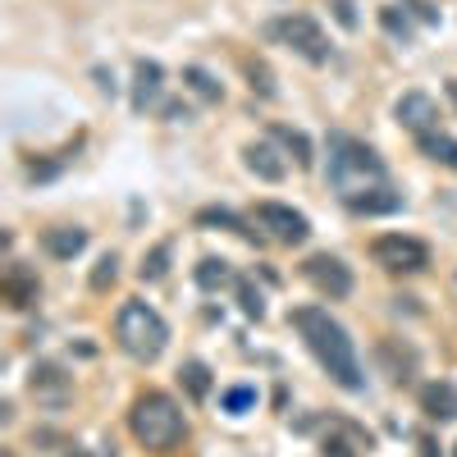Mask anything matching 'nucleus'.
Returning <instances> with one entry per match:
<instances>
[{
    "label": "nucleus",
    "instance_id": "f257e3e1",
    "mask_svg": "<svg viewBox=\"0 0 457 457\" xmlns=\"http://www.w3.org/2000/svg\"><path fill=\"white\" fill-rule=\"evenodd\" d=\"M293 329L307 338V348L316 353V361L329 370V379L338 389H361V361L348 329H343L325 307H297L293 312Z\"/></svg>",
    "mask_w": 457,
    "mask_h": 457
},
{
    "label": "nucleus",
    "instance_id": "f03ea898",
    "mask_svg": "<svg viewBox=\"0 0 457 457\" xmlns=\"http://www.w3.org/2000/svg\"><path fill=\"white\" fill-rule=\"evenodd\" d=\"M385 161L375 156V151L348 133H334L329 137V183L338 187L343 202H353L361 193H370V187H385Z\"/></svg>",
    "mask_w": 457,
    "mask_h": 457
},
{
    "label": "nucleus",
    "instance_id": "7ed1b4c3",
    "mask_svg": "<svg viewBox=\"0 0 457 457\" xmlns=\"http://www.w3.org/2000/svg\"><path fill=\"white\" fill-rule=\"evenodd\" d=\"M129 430H133V439L142 448L165 453V448H174L187 435V421H183V411H179V403L170 394L146 389V394H137V403L129 411Z\"/></svg>",
    "mask_w": 457,
    "mask_h": 457
},
{
    "label": "nucleus",
    "instance_id": "20e7f679",
    "mask_svg": "<svg viewBox=\"0 0 457 457\" xmlns=\"http://www.w3.org/2000/svg\"><path fill=\"white\" fill-rule=\"evenodd\" d=\"M114 338L120 348L137 361H156L170 343V325L161 320V312H151L146 302H124L120 320H114Z\"/></svg>",
    "mask_w": 457,
    "mask_h": 457
},
{
    "label": "nucleus",
    "instance_id": "39448f33",
    "mask_svg": "<svg viewBox=\"0 0 457 457\" xmlns=\"http://www.w3.org/2000/svg\"><path fill=\"white\" fill-rule=\"evenodd\" d=\"M270 37H279L284 46H293L302 60H312V64L329 60V37L320 32V23L312 14H288V19L270 23Z\"/></svg>",
    "mask_w": 457,
    "mask_h": 457
},
{
    "label": "nucleus",
    "instance_id": "423d86ee",
    "mask_svg": "<svg viewBox=\"0 0 457 457\" xmlns=\"http://www.w3.org/2000/svg\"><path fill=\"white\" fill-rule=\"evenodd\" d=\"M375 261L385 265V270L394 275H416V270H426L430 265V247L421 238H407V234H385V238H375Z\"/></svg>",
    "mask_w": 457,
    "mask_h": 457
},
{
    "label": "nucleus",
    "instance_id": "0eeeda50",
    "mask_svg": "<svg viewBox=\"0 0 457 457\" xmlns=\"http://www.w3.org/2000/svg\"><path fill=\"white\" fill-rule=\"evenodd\" d=\"M302 275H307V284H312L316 293H325V297H348V293H353V270H348L338 256H329V252L307 256Z\"/></svg>",
    "mask_w": 457,
    "mask_h": 457
},
{
    "label": "nucleus",
    "instance_id": "6e6552de",
    "mask_svg": "<svg viewBox=\"0 0 457 457\" xmlns=\"http://www.w3.org/2000/svg\"><path fill=\"white\" fill-rule=\"evenodd\" d=\"M256 224L270 228V238H279V243H307V234H312L307 215L293 206H279V202H256Z\"/></svg>",
    "mask_w": 457,
    "mask_h": 457
},
{
    "label": "nucleus",
    "instance_id": "1a4fd4ad",
    "mask_svg": "<svg viewBox=\"0 0 457 457\" xmlns=\"http://www.w3.org/2000/svg\"><path fill=\"white\" fill-rule=\"evenodd\" d=\"M394 114H398V124L411 129L416 137L439 129V101H435L430 92H403L398 105H394Z\"/></svg>",
    "mask_w": 457,
    "mask_h": 457
},
{
    "label": "nucleus",
    "instance_id": "9d476101",
    "mask_svg": "<svg viewBox=\"0 0 457 457\" xmlns=\"http://www.w3.org/2000/svg\"><path fill=\"white\" fill-rule=\"evenodd\" d=\"M421 411L430 416V421H453L457 416V385H448V379H430V385L421 389Z\"/></svg>",
    "mask_w": 457,
    "mask_h": 457
},
{
    "label": "nucleus",
    "instance_id": "9b49d317",
    "mask_svg": "<svg viewBox=\"0 0 457 457\" xmlns=\"http://www.w3.org/2000/svg\"><path fill=\"white\" fill-rule=\"evenodd\" d=\"M243 165H247L256 179H265V183H279V179L288 174V165L279 161V151H275V146H265V142L243 146Z\"/></svg>",
    "mask_w": 457,
    "mask_h": 457
},
{
    "label": "nucleus",
    "instance_id": "f8f14e48",
    "mask_svg": "<svg viewBox=\"0 0 457 457\" xmlns=\"http://www.w3.org/2000/svg\"><path fill=\"white\" fill-rule=\"evenodd\" d=\"M42 247H46V256H55V261H73V256L87 247V228H69V224L46 228V234H42Z\"/></svg>",
    "mask_w": 457,
    "mask_h": 457
},
{
    "label": "nucleus",
    "instance_id": "ddd939ff",
    "mask_svg": "<svg viewBox=\"0 0 457 457\" xmlns=\"http://www.w3.org/2000/svg\"><path fill=\"white\" fill-rule=\"evenodd\" d=\"M416 146H421V156H430L435 165H444V170H457V137H448L444 129H435V133H421V137H416Z\"/></svg>",
    "mask_w": 457,
    "mask_h": 457
},
{
    "label": "nucleus",
    "instance_id": "4468645a",
    "mask_svg": "<svg viewBox=\"0 0 457 457\" xmlns=\"http://www.w3.org/2000/svg\"><path fill=\"white\" fill-rule=\"evenodd\" d=\"M161 79H165V73H161L156 60H142V64H137V87H133V110H137V114L161 96Z\"/></svg>",
    "mask_w": 457,
    "mask_h": 457
},
{
    "label": "nucleus",
    "instance_id": "2eb2a0df",
    "mask_svg": "<svg viewBox=\"0 0 457 457\" xmlns=\"http://www.w3.org/2000/svg\"><path fill=\"white\" fill-rule=\"evenodd\" d=\"M357 215H385V211H398L403 206V197L394 193V187L385 183V187H370V193H361V197H353L348 202Z\"/></svg>",
    "mask_w": 457,
    "mask_h": 457
},
{
    "label": "nucleus",
    "instance_id": "dca6fc26",
    "mask_svg": "<svg viewBox=\"0 0 457 457\" xmlns=\"http://www.w3.org/2000/svg\"><path fill=\"white\" fill-rule=\"evenodd\" d=\"M270 137H275V142H284V146L293 151V161H297L302 170H312L316 151H312V137H307V133H297V129H288V124H270Z\"/></svg>",
    "mask_w": 457,
    "mask_h": 457
},
{
    "label": "nucleus",
    "instance_id": "f3484780",
    "mask_svg": "<svg viewBox=\"0 0 457 457\" xmlns=\"http://www.w3.org/2000/svg\"><path fill=\"white\" fill-rule=\"evenodd\" d=\"M32 297H37V279L23 270V265H14V270L5 275V302L10 307H28Z\"/></svg>",
    "mask_w": 457,
    "mask_h": 457
},
{
    "label": "nucleus",
    "instance_id": "a211bd4d",
    "mask_svg": "<svg viewBox=\"0 0 457 457\" xmlns=\"http://www.w3.org/2000/svg\"><path fill=\"white\" fill-rule=\"evenodd\" d=\"M179 379H183L187 398H197V403L211 394V366H206V361H183V366H179Z\"/></svg>",
    "mask_w": 457,
    "mask_h": 457
},
{
    "label": "nucleus",
    "instance_id": "6ab92c4d",
    "mask_svg": "<svg viewBox=\"0 0 457 457\" xmlns=\"http://www.w3.org/2000/svg\"><path fill=\"white\" fill-rule=\"evenodd\" d=\"M197 224H220V228H234L238 238H247V243H256V234L234 215V211H220V206H206V211H197Z\"/></svg>",
    "mask_w": 457,
    "mask_h": 457
},
{
    "label": "nucleus",
    "instance_id": "aec40b11",
    "mask_svg": "<svg viewBox=\"0 0 457 457\" xmlns=\"http://www.w3.org/2000/svg\"><path fill=\"white\" fill-rule=\"evenodd\" d=\"M183 83L193 87V92H197L202 101H220V96H224V87H220V83L211 79L206 69H197V64H187V69H183Z\"/></svg>",
    "mask_w": 457,
    "mask_h": 457
},
{
    "label": "nucleus",
    "instance_id": "412c9836",
    "mask_svg": "<svg viewBox=\"0 0 457 457\" xmlns=\"http://www.w3.org/2000/svg\"><path fill=\"white\" fill-rule=\"evenodd\" d=\"M228 279H234V275H228V265L224 261H215V256H206L202 265H197V284L206 288V293H215L220 284H228Z\"/></svg>",
    "mask_w": 457,
    "mask_h": 457
},
{
    "label": "nucleus",
    "instance_id": "4be33fe9",
    "mask_svg": "<svg viewBox=\"0 0 457 457\" xmlns=\"http://www.w3.org/2000/svg\"><path fill=\"white\" fill-rule=\"evenodd\" d=\"M37 389H55V394H64V389H69V379L60 375V366L42 361V366L32 370V394H37Z\"/></svg>",
    "mask_w": 457,
    "mask_h": 457
},
{
    "label": "nucleus",
    "instance_id": "5701e85b",
    "mask_svg": "<svg viewBox=\"0 0 457 457\" xmlns=\"http://www.w3.org/2000/svg\"><path fill=\"white\" fill-rule=\"evenodd\" d=\"M165 265H170V243H161V247H151V256L142 261V279H146V284H156V279H165Z\"/></svg>",
    "mask_w": 457,
    "mask_h": 457
},
{
    "label": "nucleus",
    "instance_id": "b1692460",
    "mask_svg": "<svg viewBox=\"0 0 457 457\" xmlns=\"http://www.w3.org/2000/svg\"><path fill=\"white\" fill-rule=\"evenodd\" d=\"M114 275H120V261H114V256H101V261H96V270H92V288L105 293V288L114 284Z\"/></svg>",
    "mask_w": 457,
    "mask_h": 457
},
{
    "label": "nucleus",
    "instance_id": "393cba45",
    "mask_svg": "<svg viewBox=\"0 0 457 457\" xmlns=\"http://www.w3.org/2000/svg\"><path fill=\"white\" fill-rule=\"evenodd\" d=\"M238 302H243V312H247L252 320H261V316H265V302H261V293H256L247 279H238Z\"/></svg>",
    "mask_w": 457,
    "mask_h": 457
},
{
    "label": "nucleus",
    "instance_id": "a878e982",
    "mask_svg": "<svg viewBox=\"0 0 457 457\" xmlns=\"http://www.w3.org/2000/svg\"><path fill=\"white\" fill-rule=\"evenodd\" d=\"M379 23H385L394 37H403V42L411 37V23H407V14H398V5H385V10H379Z\"/></svg>",
    "mask_w": 457,
    "mask_h": 457
},
{
    "label": "nucleus",
    "instance_id": "bb28decb",
    "mask_svg": "<svg viewBox=\"0 0 457 457\" xmlns=\"http://www.w3.org/2000/svg\"><path fill=\"white\" fill-rule=\"evenodd\" d=\"M252 403H256V389H247V385H238V389H228V394H224V411H234V416L247 411Z\"/></svg>",
    "mask_w": 457,
    "mask_h": 457
},
{
    "label": "nucleus",
    "instance_id": "cd10ccee",
    "mask_svg": "<svg viewBox=\"0 0 457 457\" xmlns=\"http://www.w3.org/2000/svg\"><path fill=\"white\" fill-rule=\"evenodd\" d=\"M403 10H411L416 19H421V23H439V10L430 5V0H407V5Z\"/></svg>",
    "mask_w": 457,
    "mask_h": 457
},
{
    "label": "nucleus",
    "instance_id": "c85d7f7f",
    "mask_svg": "<svg viewBox=\"0 0 457 457\" xmlns=\"http://www.w3.org/2000/svg\"><path fill=\"white\" fill-rule=\"evenodd\" d=\"M334 14H338V23H343V28H357V14H353L348 0H334Z\"/></svg>",
    "mask_w": 457,
    "mask_h": 457
},
{
    "label": "nucleus",
    "instance_id": "c756f323",
    "mask_svg": "<svg viewBox=\"0 0 457 457\" xmlns=\"http://www.w3.org/2000/svg\"><path fill=\"white\" fill-rule=\"evenodd\" d=\"M325 457H353V448L338 444V439H329V444H325Z\"/></svg>",
    "mask_w": 457,
    "mask_h": 457
},
{
    "label": "nucleus",
    "instance_id": "7c9ffc66",
    "mask_svg": "<svg viewBox=\"0 0 457 457\" xmlns=\"http://www.w3.org/2000/svg\"><path fill=\"white\" fill-rule=\"evenodd\" d=\"M444 92H448V101L457 105V79H448V83H444Z\"/></svg>",
    "mask_w": 457,
    "mask_h": 457
},
{
    "label": "nucleus",
    "instance_id": "2f4dec72",
    "mask_svg": "<svg viewBox=\"0 0 457 457\" xmlns=\"http://www.w3.org/2000/svg\"><path fill=\"white\" fill-rule=\"evenodd\" d=\"M73 457H87V453H73Z\"/></svg>",
    "mask_w": 457,
    "mask_h": 457
}]
</instances>
